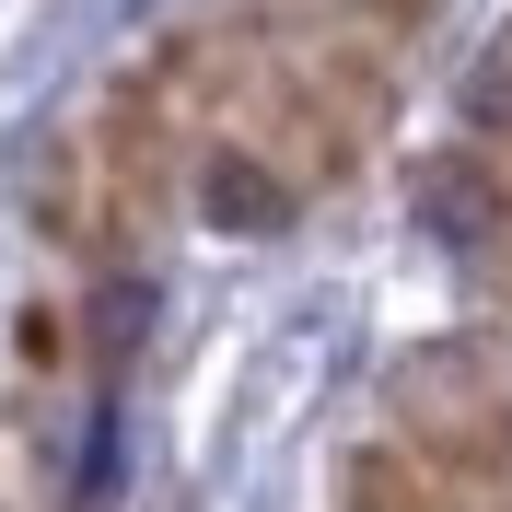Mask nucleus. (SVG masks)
<instances>
[{"label":"nucleus","mask_w":512,"mask_h":512,"mask_svg":"<svg viewBox=\"0 0 512 512\" xmlns=\"http://www.w3.org/2000/svg\"><path fill=\"white\" fill-rule=\"evenodd\" d=\"M198 210H210L222 233H280L291 222V175L268 152H245V140H222V152L198 163Z\"/></svg>","instance_id":"f257e3e1"},{"label":"nucleus","mask_w":512,"mask_h":512,"mask_svg":"<svg viewBox=\"0 0 512 512\" xmlns=\"http://www.w3.org/2000/svg\"><path fill=\"white\" fill-rule=\"evenodd\" d=\"M350 512H443V501H431V478H419L408 454H361L350 466Z\"/></svg>","instance_id":"f03ea898"}]
</instances>
